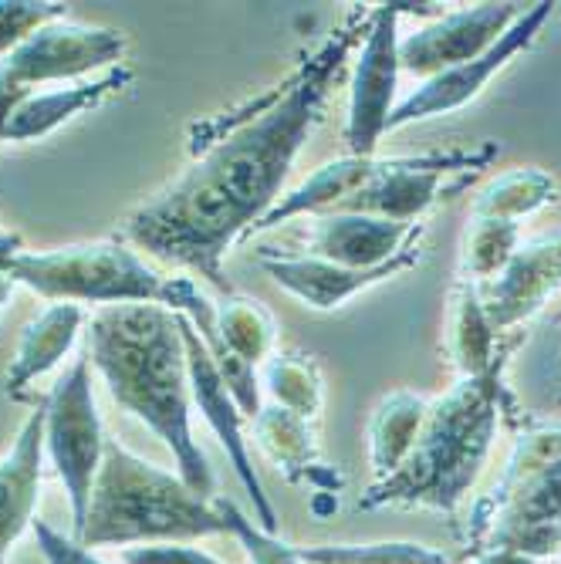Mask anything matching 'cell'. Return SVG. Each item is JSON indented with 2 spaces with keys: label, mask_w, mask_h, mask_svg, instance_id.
I'll use <instances>...</instances> for the list:
<instances>
[{
  "label": "cell",
  "mask_w": 561,
  "mask_h": 564,
  "mask_svg": "<svg viewBox=\"0 0 561 564\" xmlns=\"http://www.w3.org/2000/svg\"><path fill=\"white\" fill-rule=\"evenodd\" d=\"M366 24L369 11L355 8L315 55L268 95L258 116L234 126L176 183L136 207L122 234L157 261L193 271L217 291L234 294L224 278V258L281 199L298 152L325 119L328 95L348 51L366 37Z\"/></svg>",
  "instance_id": "cell-1"
},
{
  "label": "cell",
  "mask_w": 561,
  "mask_h": 564,
  "mask_svg": "<svg viewBox=\"0 0 561 564\" xmlns=\"http://www.w3.org/2000/svg\"><path fill=\"white\" fill-rule=\"evenodd\" d=\"M88 362L112 399L176 456L180 480L214 500V467L190 426V369L180 315L163 304H112L88 318Z\"/></svg>",
  "instance_id": "cell-2"
},
{
  "label": "cell",
  "mask_w": 561,
  "mask_h": 564,
  "mask_svg": "<svg viewBox=\"0 0 561 564\" xmlns=\"http://www.w3.org/2000/svg\"><path fill=\"white\" fill-rule=\"evenodd\" d=\"M500 369H494L477 379H461L430 402L410 456L396 474L376 480L359 497V507H430L453 514L487 464L500 420Z\"/></svg>",
  "instance_id": "cell-3"
},
{
  "label": "cell",
  "mask_w": 561,
  "mask_h": 564,
  "mask_svg": "<svg viewBox=\"0 0 561 564\" xmlns=\"http://www.w3.org/2000/svg\"><path fill=\"white\" fill-rule=\"evenodd\" d=\"M211 534H227V521L214 500H203L180 477L106 440L91 507L78 534L82 547L176 544Z\"/></svg>",
  "instance_id": "cell-4"
},
{
  "label": "cell",
  "mask_w": 561,
  "mask_h": 564,
  "mask_svg": "<svg viewBox=\"0 0 561 564\" xmlns=\"http://www.w3.org/2000/svg\"><path fill=\"white\" fill-rule=\"evenodd\" d=\"M11 281L47 301L72 304H163L166 278L152 271L119 240H91L58 250H21L11 261Z\"/></svg>",
  "instance_id": "cell-5"
},
{
  "label": "cell",
  "mask_w": 561,
  "mask_h": 564,
  "mask_svg": "<svg viewBox=\"0 0 561 564\" xmlns=\"http://www.w3.org/2000/svg\"><path fill=\"white\" fill-rule=\"evenodd\" d=\"M126 34L116 28L75 24L65 18L31 34L8 58H0V132L41 85L109 68L126 55Z\"/></svg>",
  "instance_id": "cell-6"
},
{
  "label": "cell",
  "mask_w": 561,
  "mask_h": 564,
  "mask_svg": "<svg viewBox=\"0 0 561 564\" xmlns=\"http://www.w3.org/2000/svg\"><path fill=\"white\" fill-rule=\"evenodd\" d=\"M44 449L65 484L72 503V538L78 541L91 507L101 456H106V433H101V420L91 395L88 355L75 358V366L44 399Z\"/></svg>",
  "instance_id": "cell-7"
},
{
  "label": "cell",
  "mask_w": 561,
  "mask_h": 564,
  "mask_svg": "<svg viewBox=\"0 0 561 564\" xmlns=\"http://www.w3.org/2000/svg\"><path fill=\"white\" fill-rule=\"evenodd\" d=\"M399 18H402V4L369 8V24L348 91V119H345L348 156H366V160L376 156V145L386 135L389 116L396 109Z\"/></svg>",
  "instance_id": "cell-8"
},
{
  "label": "cell",
  "mask_w": 561,
  "mask_h": 564,
  "mask_svg": "<svg viewBox=\"0 0 561 564\" xmlns=\"http://www.w3.org/2000/svg\"><path fill=\"white\" fill-rule=\"evenodd\" d=\"M554 4H548V0H541V4H528L525 14L507 28L497 44L490 51H484L481 58L467 62V65H456L443 75H433L427 78L417 91H410L402 101H396V109L389 116V126L386 132H396L402 126H413V122H423V119H436V116H450L456 109L471 106V101L484 91V85L500 72L511 65L521 51H528L541 28L548 24Z\"/></svg>",
  "instance_id": "cell-9"
},
{
  "label": "cell",
  "mask_w": 561,
  "mask_h": 564,
  "mask_svg": "<svg viewBox=\"0 0 561 564\" xmlns=\"http://www.w3.org/2000/svg\"><path fill=\"white\" fill-rule=\"evenodd\" d=\"M521 14V4H477L440 14L417 34L399 37V72H410L427 82L456 65H467L490 51Z\"/></svg>",
  "instance_id": "cell-10"
},
{
  "label": "cell",
  "mask_w": 561,
  "mask_h": 564,
  "mask_svg": "<svg viewBox=\"0 0 561 564\" xmlns=\"http://www.w3.org/2000/svg\"><path fill=\"white\" fill-rule=\"evenodd\" d=\"M180 328H183V345H186V369H190L193 402L199 405L203 420L211 423V430L224 443L230 464H234V474L240 477L244 490L250 494L253 514H258V528H265L268 534H274L278 531V514H274V507H271V500H268V494L261 487V477L253 474L250 453H247V440H244V413H240V405L230 395L227 382L220 379V372L214 366L207 345L199 341L196 328L183 315H180Z\"/></svg>",
  "instance_id": "cell-11"
},
{
  "label": "cell",
  "mask_w": 561,
  "mask_h": 564,
  "mask_svg": "<svg viewBox=\"0 0 561 564\" xmlns=\"http://www.w3.org/2000/svg\"><path fill=\"white\" fill-rule=\"evenodd\" d=\"M558 288H561V230L525 240L511 264L500 271V278L477 288V294L490 328L500 335L535 318Z\"/></svg>",
  "instance_id": "cell-12"
},
{
  "label": "cell",
  "mask_w": 561,
  "mask_h": 564,
  "mask_svg": "<svg viewBox=\"0 0 561 564\" xmlns=\"http://www.w3.org/2000/svg\"><path fill=\"white\" fill-rule=\"evenodd\" d=\"M417 261H420V243H413L406 253H399L396 261H389L382 268H369V271L338 268L332 261L312 258V253H309V258H281V253H261V258H258V264L265 268V274L278 288L294 294L301 304L315 307V312H332V307H342L355 294H363L366 288L402 274Z\"/></svg>",
  "instance_id": "cell-13"
},
{
  "label": "cell",
  "mask_w": 561,
  "mask_h": 564,
  "mask_svg": "<svg viewBox=\"0 0 561 564\" xmlns=\"http://www.w3.org/2000/svg\"><path fill=\"white\" fill-rule=\"evenodd\" d=\"M420 224H396L366 214H322L315 217L309 253L338 268L369 271L396 261L413 243H420Z\"/></svg>",
  "instance_id": "cell-14"
},
{
  "label": "cell",
  "mask_w": 561,
  "mask_h": 564,
  "mask_svg": "<svg viewBox=\"0 0 561 564\" xmlns=\"http://www.w3.org/2000/svg\"><path fill=\"white\" fill-rule=\"evenodd\" d=\"M41 459H44V402L21 426L11 453L0 459V564L18 538L34 524V507L41 490Z\"/></svg>",
  "instance_id": "cell-15"
},
{
  "label": "cell",
  "mask_w": 561,
  "mask_h": 564,
  "mask_svg": "<svg viewBox=\"0 0 561 564\" xmlns=\"http://www.w3.org/2000/svg\"><path fill=\"white\" fill-rule=\"evenodd\" d=\"M258 446L274 459V464L288 474L294 484H309L322 494H338L342 477L328 470L319 449H315V433L312 420H304L298 413H288L281 405H261V413L250 420Z\"/></svg>",
  "instance_id": "cell-16"
},
{
  "label": "cell",
  "mask_w": 561,
  "mask_h": 564,
  "mask_svg": "<svg viewBox=\"0 0 561 564\" xmlns=\"http://www.w3.org/2000/svg\"><path fill=\"white\" fill-rule=\"evenodd\" d=\"M129 82H132V72L112 68V72H106L95 82H78L72 88H55V91H37L8 119L4 132H0V142L44 139L55 129H62L65 122H72L75 116H82L88 109H98L101 101H106L109 95H116Z\"/></svg>",
  "instance_id": "cell-17"
},
{
  "label": "cell",
  "mask_w": 561,
  "mask_h": 564,
  "mask_svg": "<svg viewBox=\"0 0 561 564\" xmlns=\"http://www.w3.org/2000/svg\"><path fill=\"white\" fill-rule=\"evenodd\" d=\"M88 325V315L82 304L55 301L24 328L18 351L8 369V395H21L34 379L47 376L62 358L72 351L78 332Z\"/></svg>",
  "instance_id": "cell-18"
},
{
  "label": "cell",
  "mask_w": 561,
  "mask_h": 564,
  "mask_svg": "<svg viewBox=\"0 0 561 564\" xmlns=\"http://www.w3.org/2000/svg\"><path fill=\"white\" fill-rule=\"evenodd\" d=\"M554 459H561V423H541L528 433L518 436L515 453L507 459V467L500 474V480L494 484V490L487 497H481L471 510L467 521V541L471 544H484L497 510L511 500L535 474H541L544 467H551Z\"/></svg>",
  "instance_id": "cell-19"
},
{
  "label": "cell",
  "mask_w": 561,
  "mask_h": 564,
  "mask_svg": "<svg viewBox=\"0 0 561 564\" xmlns=\"http://www.w3.org/2000/svg\"><path fill=\"white\" fill-rule=\"evenodd\" d=\"M376 156H342L325 163L322 170H315L301 186H294L291 193H281V199L271 207V214L253 227V230H271L281 227L294 217H322V214H335L342 203L359 189L369 176H373Z\"/></svg>",
  "instance_id": "cell-20"
},
{
  "label": "cell",
  "mask_w": 561,
  "mask_h": 564,
  "mask_svg": "<svg viewBox=\"0 0 561 564\" xmlns=\"http://www.w3.org/2000/svg\"><path fill=\"white\" fill-rule=\"evenodd\" d=\"M446 348L461 379H477L487 376L494 369H500L497 362V332L490 328L481 294L471 281H456L453 288V304H450V335H446Z\"/></svg>",
  "instance_id": "cell-21"
},
{
  "label": "cell",
  "mask_w": 561,
  "mask_h": 564,
  "mask_svg": "<svg viewBox=\"0 0 561 564\" xmlns=\"http://www.w3.org/2000/svg\"><path fill=\"white\" fill-rule=\"evenodd\" d=\"M430 402L417 392H392L386 395L369 423V446H373V474L376 480H386L402 467V459L410 456L417 433L427 420Z\"/></svg>",
  "instance_id": "cell-22"
},
{
  "label": "cell",
  "mask_w": 561,
  "mask_h": 564,
  "mask_svg": "<svg viewBox=\"0 0 561 564\" xmlns=\"http://www.w3.org/2000/svg\"><path fill=\"white\" fill-rule=\"evenodd\" d=\"M558 199V180L544 170H515L490 180L477 196L471 217H490V220H511L538 214L541 207Z\"/></svg>",
  "instance_id": "cell-23"
},
{
  "label": "cell",
  "mask_w": 561,
  "mask_h": 564,
  "mask_svg": "<svg viewBox=\"0 0 561 564\" xmlns=\"http://www.w3.org/2000/svg\"><path fill=\"white\" fill-rule=\"evenodd\" d=\"M521 247V230L511 220L471 217L464 240H461V278L474 288L490 284L500 271L511 264Z\"/></svg>",
  "instance_id": "cell-24"
},
{
  "label": "cell",
  "mask_w": 561,
  "mask_h": 564,
  "mask_svg": "<svg viewBox=\"0 0 561 564\" xmlns=\"http://www.w3.org/2000/svg\"><path fill=\"white\" fill-rule=\"evenodd\" d=\"M551 521H561V459H554L551 467L535 474L511 500L497 510V518H494L481 547L494 544L497 538L511 534V531L551 524Z\"/></svg>",
  "instance_id": "cell-25"
},
{
  "label": "cell",
  "mask_w": 561,
  "mask_h": 564,
  "mask_svg": "<svg viewBox=\"0 0 561 564\" xmlns=\"http://www.w3.org/2000/svg\"><path fill=\"white\" fill-rule=\"evenodd\" d=\"M265 386L274 399V405L298 413L304 420H315L325 402V382L315 358L298 355V351H278L268 358Z\"/></svg>",
  "instance_id": "cell-26"
},
{
  "label": "cell",
  "mask_w": 561,
  "mask_h": 564,
  "mask_svg": "<svg viewBox=\"0 0 561 564\" xmlns=\"http://www.w3.org/2000/svg\"><path fill=\"white\" fill-rule=\"evenodd\" d=\"M217 328H220L224 341L230 345V351L237 358H244L247 366H258L265 358H271L274 341H278L274 318L258 301L237 297V294H227L217 304Z\"/></svg>",
  "instance_id": "cell-27"
},
{
  "label": "cell",
  "mask_w": 561,
  "mask_h": 564,
  "mask_svg": "<svg viewBox=\"0 0 561 564\" xmlns=\"http://www.w3.org/2000/svg\"><path fill=\"white\" fill-rule=\"evenodd\" d=\"M304 564H450L443 554L417 541H373V544H319L294 547Z\"/></svg>",
  "instance_id": "cell-28"
},
{
  "label": "cell",
  "mask_w": 561,
  "mask_h": 564,
  "mask_svg": "<svg viewBox=\"0 0 561 564\" xmlns=\"http://www.w3.org/2000/svg\"><path fill=\"white\" fill-rule=\"evenodd\" d=\"M214 503H217V510H220V518L227 521V534H234V538L244 544V551H247V557H250L253 564H304L291 544L278 541V538L268 534L265 528H258L253 521H247V514H240L237 503H230V500H224V497H214Z\"/></svg>",
  "instance_id": "cell-29"
},
{
  "label": "cell",
  "mask_w": 561,
  "mask_h": 564,
  "mask_svg": "<svg viewBox=\"0 0 561 564\" xmlns=\"http://www.w3.org/2000/svg\"><path fill=\"white\" fill-rule=\"evenodd\" d=\"M65 18V4H37V0H0V58H8L31 34Z\"/></svg>",
  "instance_id": "cell-30"
},
{
  "label": "cell",
  "mask_w": 561,
  "mask_h": 564,
  "mask_svg": "<svg viewBox=\"0 0 561 564\" xmlns=\"http://www.w3.org/2000/svg\"><path fill=\"white\" fill-rule=\"evenodd\" d=\"M122 564H224L190 544H136L119 554Z\"/></svg>",
  "instance_id": "cell-31"
},
{
  "label": "cell",
  "mask_w": 561,
  "mask_h": 564,
  "mask_svg": "<svg viewBox=\"0 0 561 564\" xmlns=\"http://www.w3.org/2000/svg\"><path fill=\"white\" fill-rule=\"evenodd\" d=\"M34 538L47 564H101L88 547H82L75 538H65L62 531H55L44 521H34Z\"/></svg>",
  "instance_id": "cell-32"
},
{
  "label": "cell",
  "mask_w": 561,
  "mask_h": 564,
  "mask_svg": "<svg viewBox=\"0 0 561 564\" xmlns=\"http://www.w3.org/2000/svg\"><path fill=\"white\" fill-rule=\"evenodd\" d=\"M24 247H21V237L18 234H0V307H4L14 281H11V261L18 258Z\"/></svg>",
  "instance_id": "cell-33"
},
{
  "label": "cell",
  "mask_w": 561,
  "mask_h": 564,
  "mask_svg": "<svg viewBox=\"0 0 561 564\" xmlns=\"http://www.w3.org/2000/svg\"><path fill=\"white\" fill-rule=\"evenodd\" d=\"M474 564H538L535 557L521 551H507V547H484Z\"/></svg>",
  "instance_id": "cell-34"
}]
</instances>
